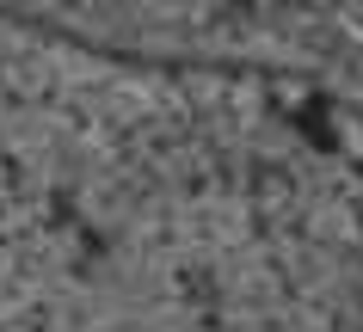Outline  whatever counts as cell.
Segmentation results:
<instances>
[]
</instances>
